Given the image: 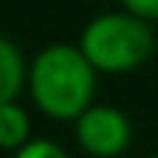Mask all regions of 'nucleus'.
Returning <instances> with one entry per match:
<instances>
[{
	"label": "nucleus",
	"instance_id": "423d86ee",
	"mask_svg": "<svg viewBox=\"0 0 158 158\" xmlns=\"http://www.w3.org/2000/svg\"><path fill=\"white\" fill-rule=\"evenodd\" d=\"M12 158H70V155L56 141H50V138H32L27 147L18 149Z\"/></svg>",
	"mask_w": 158,
	"mask_h": 158
},
{
	"label": "nucleus",
	"instance_id": "f03ea898",
	"mask_svg": "<svg viewBox=\"0 0 158 158\" xmlns=\"http://www.w3.org/2000/svg\"><path fill=\"white\" fill-rule=\"evenodd\" d=\"M79 50L97 73H126L141 68L155 53V32L149 21L129 12H102L85 23Z\"/></svg>",
	"mask_w": 158,
	"mask_h": 158
},
{
	"label": "nucleus",
	"instance_id": "7ed1b4c3",
	"mask_svg": "<svg viewBox=\"0 0 158 158\" xmlns=\"http://www.w3.org/2000/svg\"><path fill=\"white\" fill-rule=\"evenodd\" d=\"M73 132L88 158H117L120 152H126L132 141L129 117L114 106H97V102L73 123Z\"/></svg>",
	"mask_w": 158,
	"mask_h": 158
},
{
	"label": "nucleus",
	"instance_id": "0eeeda50",
	"mask_svg": "<svg viewBox=\"0 0 158 158\" xmlns=\"http://www.w3.org/2000/svg\"><path fill=\"white\" fill-rule=\"evenodd\" d=\"M120 6L141 21H158V0H120Z\"/></svg>",
	"mask_w": 158,
	"mask_h": 158
},
{
	"label": "nucleus",
	"instance_id": "39448f33",
	"mask_svg": "<svg viewBox=\"0 0 158 158\" xmlns=\"http://www.w3.org/2000/svg\"><path fill=\"white\" fill-rule=\"evenodd\" d=\"M32 141V126H29V114L23 111L18 102L0 106V149L6 152H18Z\"/></svg>",
	"mask_w": 158,
	"mask_h": 158
},
{
	"label": "nucleus",
	"instance_id": "20e7f679",
	"mask_svg": "<svg viewBox=\"0 0 158 158\" xmlns=\"http://www.w3.org/2000/svg\"><path fill=\"white\" fill-rule=\"evenodd\" d=\"M29 76V68L23 64V56L9 38L0 35V106L15 102L18 91L23 88Z\"/></svg>",
	"mask_w": 158,
	"mask_h": 158
},
{
	"label": "nucleus",
	"instance_id": "f257e3e1",
	"mask_svg": "<svg viewBox=\"0 0 158 158\" xmlns=\"http://www.w3.org/2000/svg\"><path fill=\"white\" fill-rule=\"evenodd\" d=\"M29 94L53 120H76L94 106L97 70L79 44H50L29 64Z\"/></svg>",
	"mask_w": 158,
	"mask_h": 158
},
{
	"label": "nucleus",
	"instance_id": "6e6552de",
	"mask_svg": "<svg viewBox=\"0 0 158 158\" xmlns=\"http://www.w3.org/2000/svg\"><path fill=\"white\" fill-rule=\"evenodd\" d=\"M149 158H158V155H149Z\"/></svg>",
	"mask_w": 158,
	"mask_h": 158
}]
</instances>
